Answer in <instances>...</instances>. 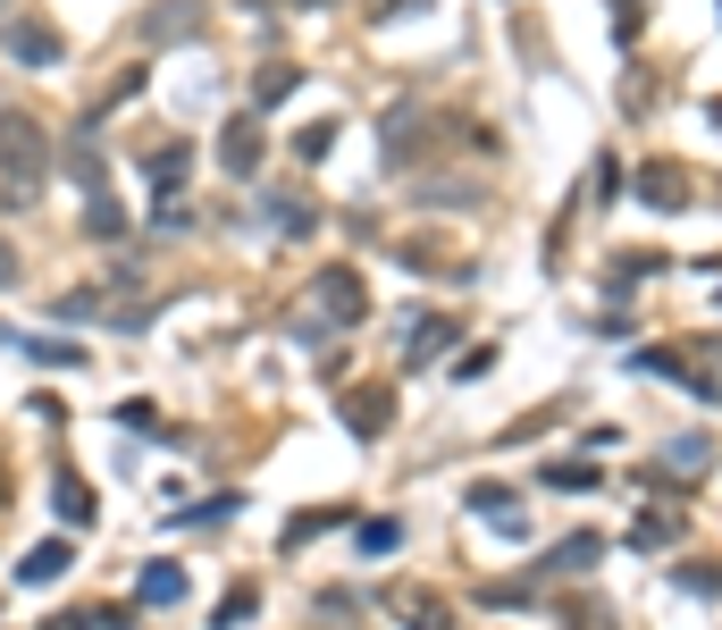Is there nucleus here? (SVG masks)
<instances>
[{"instance_id": "nucleus-2", "label": "nucleus", "mask_w": 722, "mask_h": 630, "mask_svg": "<svg viewBox=\"0 0 722 630\" xmlns=\"http://www.w3.org/2000/svg\"><path fill=\"white\" fill-rule=\"evenodd\" d=\"M353 320H361V278H353V269H320V278H311L303 337H320V328H353Z\"/></svg>"}, {"instance_id": "nucleus-20", "label": "nucleus", "mask_w": 722, "mask_h": 630, "mask_svg": "<svg viewBox=\"0 0 722 630\" xmlns=\"http://www.w3.org/2000/svg\"><path fill=\"white\" fill-rule=\"evenodd\" d=\"M294 84H303L294 68H261V93H252V101H261V110H278V101L294 93Z\"/></svg>"}, {"instance_id": "nucleus-27", "label": "nucleus", "mask_w": 722, "mask_h": 630, "mask_svg": "<svg viewBox=\"0 0 722 630\" xmlns=\"http://www.w3.org/2000/svg\"><path fill=\"white\" fill-rule=\"evenodd\" d=\"M9 18H18V0H0V26H9Z\"/></svg>"}, {"instance_id": "nucleus-11", "label": "nucleus", "mask_w": 722, "mask_h": 630, "mask_svg": "<svg viewBox=\"0 0 722 630\" xmlns=\"http://www.w3.org/2000/svg\"><path fill=\"white\" fill-rule=\"evenodd\" d=\"M596 554H605V538H589V530H580V538H563V547L546 554V572H589Z\"/></svg>"}, {"instance_id": "nucleus-9", "label": "nucleus", "mask_w": 722, "mask_h": 630, "mask_svg": "<svg viewBox=\"0 0 722 630\" xmlns=\"http://www.w3.org/2000/svg\"><path fill=\"white\" fill-rule=\"evenodd\" d=\"M59 572H68V538H42V547L18 563V580H26V589H51Z\"/></svg>"}, {"instance_id": "nucleus-14", "label": "nucleus", "mask_w": 722, "mask_h": 630, "mask_svg": "<svg viewBox=\"0 0 722 630\" xmlns=\"http://www.w3.org/2000/svg\"><path fill=\"white\" fill-rule=\"evenodd\" d=\"M177 597H185V572H177V563H152V572H143V606H177Z\"/></svg>"}, {"instance_id": "nucleus-23", "label": "nucleus", "mask_w": 722, "mask_h": 630, "mask_svg": "<svg viewBox=\"0 0 722 630\" xmlns=\"http://www.w3.org/2000/svg\"><path fill=\"white\" fill-rule=\"evenodd\" d=\"M546 488H596L589 462H546Z\"/></svg>"}, {"instance_id": "nucleus-15", "label": "nucleus", "mask_w": 722, "mask_h": 630, "mask_svg": "<svg viewBox=\"0 0 722 630\" xmlns=\"http://www.w3.org/2000/svg\"><path fill=\"white\" fill-rule=\"evenodd\" d=\"M395 613H403L412 630H445V606H438V597H420V589H403V597H395Z\"/></svg>"}, {"instance_id": "nucleus-22", "label": "nucleus", "mask_w": 722, "mask_h": 630, "mask_svg": "<svg viewBox=\"0 0 722 630\" xmlns=\"http://www.w3.org/2000/svg\"><path fill=\"white\" fill-rule=\"evenodd\" d=\"M328 143H337V118H320V127H303V134H294V152H303V160H320Z\"/></svg>"}, {"instance_id": "nucleus-4", "label": "nucleus", "mask_w": 722, "mask_h": 630, "mask_svg": "<svg viewBox=\"0 0 722 630\" xmlns=\"http://www.w3.org/2000/svg\"><path fill=\"white\" fill-rule=\"evenodd\" d=\"M344 420H353V438H387L395 396H387V387H353V396H344Z\"/></svg>"}, {"instance_id": "nucleus-5", "label": "nucleus", "mask_w": 722, "mask_h": 630, "mask_svg": "<svg viewBox=\"0 0 722 630\" xmlns=\"http://www.w3.org/2000/svg\"><path fill=\"white\" fill-rule=\"evenodd\" d=\"M143 34H152V42H185V34H202V0H160L152 18H143Z\"/></svg>"}, {"instance_id": "nucleus-10", "label": "nucleus", "mask_w": 722, "mask_h": 630, "mask_svg": "<svg viewBox=\"0 0 722 630\" xmlns=\"http://www.w3.org/2000/svg\"><path fill=\"white\" fill-rule=\"evenodd\" d=\"M84 236H101V244H118V236H127V210H118L110 193H84Z\"/></svg>"}, {"instance_id": "nucleus-7", "label": "nucleus", "mask_w": 722, "mask_h": 630, "mask_svg": "<svg viewBox=\"0 0 722 630\" xmlns=\"http://www.w3.org/2000/svg\"><path fill=\"white\" fill-rule=\"evenodd\" d=\"M639 202H655V210H681V202H689V177L672 169V160H646V169H639Z\"/></svg>"}, {"instance_id": "nucleus-19", "label": "nucleus", "mask_w": 722, "mask_h": 630, "mask_svg": "<svg viewBox=\"0 0 722 630\" xmlns=\"http://www.w3.org/2000/svg\"><path fill=\"white\" fill-rule=\"evenodd\" d=\"M403 547V521H361V554H395Z\"/></svg>"}, {"instance_id": "nucleus-26", "label": "nucleus", "mask_w": 722, "mask_h": 630, "mask_svg": "<svg viewBox=\"0 0 722 630\" xmlns=\"http://www.w3.org/2000/svg\"><path fill=\"white\" fill-rule=\"evenodd\" d=\"M0 287H18V252H9V236H0Z\"/></svg>"}, {"instance_id": "nucleus-24", "label": "nucleus", "mask_w": 722, "mask_h": 630, "mask_svg": "<svg viewBox=\"0 0 722 630\" xmlns=\"http://www.w3.org/2000/svg\"><path fill=\"white\" fill-rule=\"evenodd\" d=\"M252 606H261L252 589H228V597H219V630H228V622H252Z\"/></svg>"}, {"instance_id": "nucleus-18", "label": "nucleus", "mask_w": 722, "mask_h": 630, "mask_svg": "<svg viewBox=\"0 0 722 630\" xmlns=\"http://www.w3.org/2000/svg\"><path fill=\"white\" fill-rule=\"evenodd\" d=\"M269 219H278L285 236H311V202H294V193H278V202H269Z\"/></svg>"}, {"instance_id": "nucleus-21", "label": "nucleus", "mask_w": 722, "mask_h": 630, "mask_svg": "<svg viewBox=\"0 0 722 630\" xmlns=\"http://www.w3.org/2000/svg\"><path fill=\"white\" fill-rule=\"evenodd\" d=\"M705 462H714L705 438H672V471H705Z\"/></svg>"}, {"instance_id": "nucleus-3", "label": "nucleus", "mask_w": 722, "mask_h": 630, "mask_svg": "<svg viewBox=\"0 0 722 630\" xmlns=\"http://www.w3.org/2000/svg\"><path fill=\"white\" fill-rule=\"evenodd\" d=\"M0 51L18 59V68H59L68 42L51 34V18H9V26H0Z\"/></svg>"}, {"instance_id": "nucleus-13", "label": "nucleus", "mask_w": 722, "mask_h": 630, "mask_svg": "<svg viewBox=\"0 0 722 630\" xmlns=\"http://www.w3.org/2000/svg\"><path fill=\"white\" fill-rule=\"evenodd\" d=\"M454 344V320H420L412 328V370H429V353H445Z\"/></svg>"}, {"instance_id": "nucleus-17", "label": "nucleus", "mask_w": 722, "mask_h": 630, "mask_svg": "<svg viewBox=\"0 0 722 630\" xmlns=\"http://www.w3.org/2000/svg\"><path fill=\"white\" fill-rule=\"evenodd\" d=\"M672 530H681V513H646V521H630V547H664Z\"/></svg>"}, {"instance_id": "nucleus-6", "label": "nucleus", "mask_w": 722, "mask_h": 630, "mask_svg": "<svg viewBox=\"0 0 722 630\" xmlns=\"http://www.w3.org/2000/svg\"><path fill=\"white\" fill-rule=\"evenodd\" d=\"M219 152H228V177H252V169H261V118H228Z\"/></svg>"}, {"instance_id": "nucleus-8", "label": "nucleus", "mask_w": 722, "mask_h": 630, "mask_svg": "<svg viewBox=\"0 0 722 630\" xmlns=\"http://www.w3.org/2000/svg\"><path fill=\"white\" fill-rule=\"evenodd\" d=\"M185 169H193L185 143H152V152H143V177H152V193H177V186H185Z\"/></svg>"}, {"instance_id": "nucleus-25", "label": "nucleus", "mask_w": 722, "mask_h": 630, "mask_svg": "<svg viewBox=\"0 0 722 630\" xmlns=\"http://www.w3.org/2000/svg\"><path fill=\"white\" fill-rule=\"evenodd\" d=\"M403 9H420V0H370V26H395Z\"/></svg>"}, {"instance_id": "nucleus-16", "label": "nucleus", "mask_w": 722, "mask_h": 630, "mask_svg": "<svg viewBox=\"0 0 722 630\" xmlns=\"http://www.w3.org/2000/svg\"><path fill=\"white\" fill-rule=\"evenodd\" d=\"M51 504H59V521H93V497H84V479H59Z\"/></svg>"}, {"instance_id": "nucleus-12", "label": "nucleus", "mask_w": 722, "mask_h": 630, "mask_svg": "<svg viewBox=\"0 0 722 630\" xmlns=\"http://www.w3.org/2000/svg\"><path fill=\"white\" fill-rule=\"evenodd\" d=\"M18 344H26V362H42V370H77L84 362L77 344H59V337H18Z\"/></svg>"}, {"instance_id": "nucleus-1", "label": "nucleus", "mask_w": 722, "mask_h": 630, "mask_svg": "<svg viewBox=\"0 0 722 630\" xmlns=\"http://www.w3.org/2000/svg\"><path fill=\"white\" fill-rule=\"evenodd\" d=\"M42 177H51V134H42L26 110H0V186L34 193Z\"/></svg>"}]
</instances>
